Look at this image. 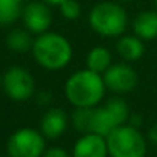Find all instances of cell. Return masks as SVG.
Masks as SVG:
<instances>
[{"label": "cell", "instance_id": "cell-19", "mask_svg": "<svg viewBox=\"0 0 157 157\" xmlns=\"http://www.w3.org/2000/svg\"><path fill=\"white\" fill-rule=\"evenodd\" d=\"M42 157H72L66 149L60 148V146H52V148H48Z\"/></svg>", "mask_w": 157, "mask_h": 157}, {"label": "cell", "instance_id": "cell-10", "mask_svg": "<svg viewBox=\"0 0 157 157\" xmlns=\"http://www.w3.org/2000/svg\"><path fill=\"white\" fill-rule=\"evenodd\" d=\"M72 157H109L106 137L86 132L78 137L72 146Z\"/></svg>", "mask_w": 157, "mask_h": 157}, {"label": "cell", "instance_id": "cell-4", "mask_svg": "<svg viewBox=\"0 0 157 157\" xmlns=\"http://www.w3.org/2000/svg\"><path fill=\"white\" fill-rule=\"evenodd\" d=\"M131 117L129 106L122 97H111L103 105L93 108L91 132L108 137L116 128L128 123Z\"/></svg>", "mask_w": 157, "mask_h": 157}, {"label": "cell", "instance_id": "cell-8", "mask_svg": "<svg viewBox=\"0 0 157 157\" xmlns=\"http://www.w3.org/2000/svg\"><path fill=\"white\" fill-rule=\"evenodd\" d=\"M102 75L106 90L114 94H128L139 83L137 71L128 62L113 63Z\"/></svg>", "mask_w": 157, "mask_h": 157}, {"label": "cell", "instance_id": "cell-11", "mask_svg": "<svg viewBox=\"0 0 157 157\" xmlns=\"http://www.w3.org/2000/svg\"><path fill=\"white\" fill-rule=\"evenodd\" d=\"M69 125V117L68 114L60 109V108H49L45 111L40 120V131L46 139H59L65 134Z\"/></svg>", "mask_w": 157, "mask_h": 157}, {"label": "cell", "instance_id": "cell-17", "mask_svg": "<svg viewBox=\"0 0 157 157\" xmlns=\"http://www.w3.org/2000/svg\"><path fill=\"white\" fill-rule=\"evenodd\" d=\"M91 120H93V108H74L71 114L72 126L80 134L91 132Z\"/></svg>", "mask_w": 157, "mask_h": 157}, {"label": "cell", "instance_id": "cell-12", "mask_svg": "<svg viewBox=\"0 0 157 157\" xmlns=\"http://www.w3.org/2000/svg\"><path fill=\"white\" fill-rule=\"evenodd\" d=\"M116 51L123 62L134 63L145 54V42L136 34H123L117 39Z\"/></svg>", "mask_w": 157, "mask_h": 157}, {"label": "cell", "instance_id": "cell-18", "mask_svg": "<svg viewBox=\"0 0 157 157\" xmlns=\"http://www.w3.org/2000/svg\"><path fill=\"white\" fill-rule=\"evenodd\" d=\"M60 14L63 16V19L74 22L82 16V5L77 2V0H65V2L59 6Z\"/></svg>", "mask_w": 157, "mask_h": 157}, {"label": "cell", "instance_id": "cell-26", "mask_svg": "<svg viewBox=\"0 0 157 157\" xmlns=\"http://www.w3.org/2000/svg\"><path fill=\"white\" fill-rule=\"evenodd\" d=\"M22 2H23V0H22Z\"/></svg>", "mask_w": 157, "mask_h": 157}, {"label": "cell", "instance_id": "cell-16", "mask_svg": "<svg viewBox=\"0 0 157 157\" xmlns=\"http://www.w3.org/2000/svg\"><path fill=\"white\" fill-rule=\"evenodd\" d=\"M22 0H0V26H8L22 17Z\"/></svg>", "mask_w": 157, "mask_h": 157}, {"label": "cell", "instance_id": "cell-22", "mask_svg": "<svg viewBox=\"0 0 157 157\" xmlns=\"http://www.w3.org/2000/svg\"><path fill=\"white\" fill-rule=\"evenodd\" d=\"M42 2H45V3H48L49 6H60L65 0H42Z\"/></svg>", "mask_w": 157, "mask_h": 157}, {"label": "cell", "instance_id": "cell-15", "mask_svg": "<svg viewBox=\"0 0 157 157\" xmlns=\"http://www.w3.org/2000/svg\"><path fill=\"white\" fill-rule=\"evenodd\" d=\"M113 63V54L106 46H94L86 54V68L97 74H103Z\"/></svg>", "mask_w": 157, "mask_h": 157}, {"label": "cell", "instance_id": "cell-14", "mask_svg": "<svg viewBox=\"0 0 157 157\" xmlns=\"http://www.w3.org/2000/svg\"><path fill=\"white\" fill-rule=\"evenodd\" d=\"M34 39V34L29 33L26 28H14L6 36V46L16 54H25L33 49Z\"/></svg>", "mask_w": 157, "mask_h": 157}, {"label": "cell", "instance_id": "cell-1", "mask_svg": "<svg viewBox=\"0 0 157 157\" xmlns=\"http://www.w3.org/2000/svg\"><path fill=\"white\" fill-rule=\"evenodd\" d=\"M103 75L88 68L74 71L65 82V97L74 108H94L106 94Z\"/></svg>", "mask_w": 157, "mask_h": 157}, {"label": "cell", "instance_id": "cell-5", "mask_svg": "<svg viewBox=\"0 0 157 157\" xmlns=\"http://www.w3.org/2000/svg\"><path fill=\"white\" fill-rule=\"evenodd\" d=\"M109 157H146V139L131 123L116 128L108 137Z\"/></svg>", "mask_w": 157, "mask_h": 157}, {"label": "cell", "instance_id": "cell-7", "mask_svg": "<svg viewBox=\"0 0 157 157\" xmlns=\"http://www.w3.org/2000/svg\"><path fill=\"white\" fill-rule=\"evenodd\" d=\"M2 88L14 102H26L36 94V80L23 66H11L2 75Z\"/></svg>", "mask_w": 157, "mask_h": 157}, {"label": "cell", "instance_id": "cell-20", "mask_svg": "<svg viewBox=\"0 0 157 157\" xmlns=\"http://www.w3.org/2000/svg\"><path fill=\"white\" fill-rule=\"evenodd\" d=\"M36 99H37L39 105H48L49 100H51V94L48 91H40V93L36 94Z\"/></svg>", "mask_w": 157, "mask_h": 157}, {"label": "cell", "instance_id": "cell-24", "mask_svg": "<svg viewBox=\"0 0 157 157\" xmlns=\"http://www.w3.org/2000/svg\"><path fill=\"white\" fill-rule=\"evenodd\" d=\"M0 88H2V74H0Z\"/></svg>", "mask_w": 157, "mask_h": 157}, {"label": "cell", "instance_id": "cell-9", "mask_svg": "<svg viewBox=\"0 0 157 157\" xmlns=\"http://www.w3.org/2000/svg\"><path fill=\"white\" fill-rule=\"evenodd\" d=\"M20 19L23 22V26L34 36L49 31L52 25V13L49 10V5L42 0H31L23 5Z\"/></svg>", "mask_w": 157, "mask_h": 157}, {"label": "cell", "instance_id": "cell-3", "mask_svg": "<svg viewBox=\"0 0 157 157\" xmlns=\"http://www.w3.org/2000/svg\"><path fill=\"white\" fill-rule=\"evenodd\" d=\"M90 28L106 39H119L125 34L129 19L126 10L116 0H105L94 5L88 14Z\"/></svg>", "mask_w": 157, "mask_h": 157}, {"label": "cell", "instance_id": "cell-27", "mask_svg": "<svg viewBox=\"0 0 157 157\" xmlns=\"http://www.w3.org/2000/svg\"><path fill=\"white\" fill-rule=\"evenodd\" d=\"M0 157H2V155H0Z\"/></svg>", "mask_w": 157, "mask_h": 157}, {"label": "cell", "instance_id": "cell-6", "mask_svg": "<svg viewBox=\"0 0 157 157\" xmlns=\"http://www.w3.org/2000/svg\"><path fill=\"white\" fill-rule=\"evenodd\" d=\"M10 157H42L46 151V137L34 128L14 131L6 143Z\"/></svg>", "mask_w": 157, "mask_h": 157}, {"label": "cell", "instance_id": "cell-23", "mask_svg": "<svg viewBox=\"0 0 157 157\" xmlns=\"http://www.w3.org/2000/svg\"><path fill=\"white\" fill-rule=\"evenodd\" d=\"M116 2H119V3H126V2H132V0H116Z\"/></svg>", "mask_w": 157, "mask_h": 157}, {"label": "cell", "instance_id": "cell-25", "mask_svg": "<svg viewBox=\"0 0 157 157\" xmlns=\"http://www.w3.org/2000/svg\"><path fill=\"white\" fill-rule=\"evenodd\" d=\"M154 5H155V10H157V0H154Z\"/></svg>", "mask_w": 157, "mask_h": 157}, {"label": "cell", "instance_id": "cell-21", "mask_svg": "<svg viewBox=\"0 0 157 157\" xmlns=\"http://www.w3.org/2000/svg\"><path fill=\"white\" fill-rule=\"evenodd\" d=\"M148 139H149V142H151L154 146H157V122L149 128V131H148Z\"/></svg>", "mask_w": 157, "mask_h": 157}, {"label": "cell", "instance_id": "cell-2", "mask_svg": "<svg viewBox=\"0 0 157 157\" xmlns=\"http://www.w3.org/2000/svg\"><path fill=\"white\" fill-rule=\"evenodd\" d=\"M31 52L37 65L48 71H60L66 68L74 54L71 42L65 36L54 31L36 36Z\"/></svg>", "mask_w": 157, "mask_h": 157}, {"label": "cell", "instance_id": "cell-13", "mask_svg": "<svg viewBox=\"0 0 157 157\" xmlns=\"http://www.w3.org/2000/svg\"><path fill=\"white\" fill-rule=\"evenodd\" d=\"M132 34L143 42H152L157 39V10L140 11L132 20Z\"/></svg>", "mask_w": 157, "mask_h": 157}]
</instances>
